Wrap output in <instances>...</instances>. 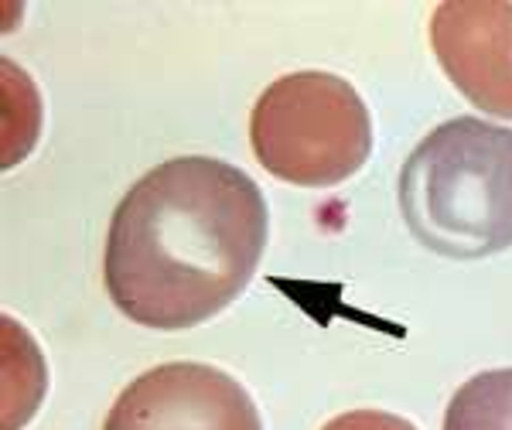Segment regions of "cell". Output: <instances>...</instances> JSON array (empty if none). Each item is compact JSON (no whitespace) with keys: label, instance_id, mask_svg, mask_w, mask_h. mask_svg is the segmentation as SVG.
<instances>
[{"label":"cell","instance_id":"obj_5","mask_svg":"<svg viewBox=\"0 0 512 430\" xmlns=\"http://www.w3.org/2000/svg\"><path fill=\"white\" fill-rule=\"evenodd\" d=\"M431 48L444 76L489 117L512 120V4L444 0L431 14Z\"/></svg>","mask_w":512,"mask_h":430},{"label":"cell","instance_id":"obj_7","mask_svg":"<svg viewBox=\"0 0 512 430\" xmlns=\"http://www.w3.org/2000/svg\"><path fill=\"white\" fill-rule=\"evenodd\" d=\"M321 430H417V427L386 410H349V413H338L335 420H328Z\"/></svg>","mask_w":512,"mask_h":430},{"label":"cell","instance_id":"obj_3","mask_svg":"<svg viewBox=\"0 0 512 430\" xmlns=\"http://www.w3.org/2000/svg\"><path fill=\"white\" fill-rule=\"evenodd\" d=\"M250 144L263 168L287 185L332 188L373 151V120L352 82L304 69L270 82L250 113Z\"/></svg>","mask_w":512,"mask_h":430},{"label":"cell","instance_id":"obj_1","mask_svg":"<svg viewBox=\"0 0 512 430\" xmlns=\"http://www.w3.org/2000/svg\"><path fill=\"white\" fill-rule=\"evenodd\" d=\"M267 233V198L246 171L219 157H171L113 212L106 294L137 325L185 332L250 287Z\"/></svg>","mask_w":512,"mask_h":430},{"label":"cell","instance_id":"obj_4","mask_svg":"<svg viewBox=\"0 0 512 430\" xmlns=\"http://www.w3.org/2000/svg\"><path fill=\"white\" fill-rule=\"evenodd\" d=\"M103 430H263L253 396L205 362H164L127 386Z\"/></svg>","mask_w":512,"mask_h":430},{"label":"cell","instance_id":"obj_6","mask_svg":"<svg viewBox=\"0 0 512 430\" xmlns=\"http://www.w3.org/2000/svg\"><path fill=\"white\" fill-rule=\"evenodd\" d=\"M444 430H512V369H489L451 396Z\"/></svg>","mask_w":512,"mask_h":430},{"label":"cell","instance_id":"obj_2","mask_svg":"<svg viewBox=\"0 0 512 430\" xmlns=\"http://www.w3.org/2000/svg\"><path fill=\"white\" fill-rule=\"evenodd\" d=\"M400 212L420 246L482 260L512 246V127L454 117L400 171Z\"/></svg>","mask_w":512,"mask_h":430}]
</instances>
